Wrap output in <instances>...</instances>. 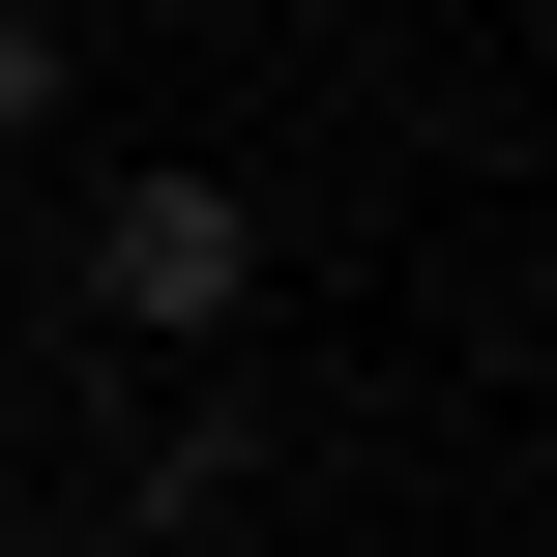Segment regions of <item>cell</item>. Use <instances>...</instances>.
<instances>
[{
    "mask_svg": "<svg viewBox=\"0 0 557 557\" xmlns=\"http://www.w3.org/2000/svg\"><path fill=\"white\" fill-rule=\"evenodd\" d=\"M235 294H264V206H235V176H117V206H88V323H117V352H206Z\"/></svg>",
    "mask_w": 557,
    "mask_h": 557,
    "instance_id": "cell-1",
    "label": "cell"
},
{
    "mask_svg": "<svg viewBox=\"0 0 557 557\" xmlns=\"http://www.w3.org/2000/svg\"><path fill=\"white\" fill-rule=\"evenodd\" d=\"M0 411H29V382H0Z\"/></svg>",
    "mask_w": 557,
    "mask_h": 557,
    "instance_id": "cell-3",
    "label": "cell"
},
{
    "mask_svg": "<svg viewBox=\"0 0 557 557\" xmlns=\"http://www.w3.org/2000/svg\"><path fill=\"white\" fill-rule=\"evenodd\" d=\"M29 117H59V0H0V147H29Z\"/></svg>",
    "mask_w": 557,
    "mask_h": 557,
    "instance_id": "cell-2",
    "label": "cell"
}]
</instances>
